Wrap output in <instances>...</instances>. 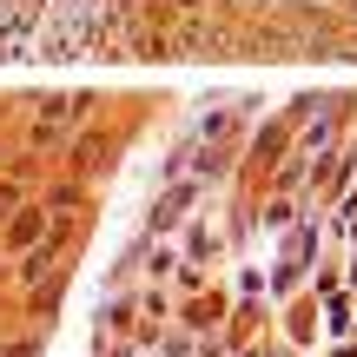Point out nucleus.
Masks as SVG:
<instances>
[{
  "label": "nucleus",
  "instance_id": "1",
  "mask_svg": "<svg viewBox=\"0 0 357 357\" xmlns=\"http://www.w3.org/2000/svg\"><path fill=\"white\" fill-rule=\"evenodd\" d=\"M13 199H20V192H13L7 178H0V212H13Z\"/></svg>",
  "mask_w": 357,
  "mask_h": 357
}]
</instances>
